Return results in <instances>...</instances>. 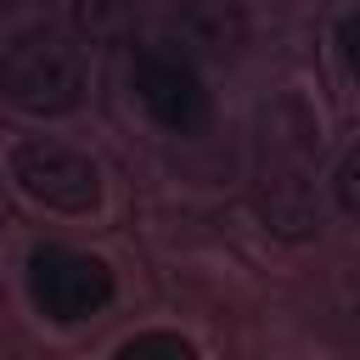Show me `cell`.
<instances>
[{"instance_id":"obj_2","label":"cell","mask_w":360,"mask_h":360,"mask_svg":"<svg viewBox=\"0 0 360 360\" xmlns=\"http://www.w3.org/2000/svg\"><path fill=\"white\" fill-rule=\"evenodd\" d=\"M28 304L51 321V326H79L90 315H101L118 292V276L107 259L96 253H79V248H62V242H39L28 253Z\"/></svg>"},{"instance_id":"obj_7","label":"cell","mask_w":360,"mask_h":360,"mask_svg":"<svg viewBox=\"0 0 360 360\" xmlns=\"http://www.w3.org/2000/svg\"><path fill=\"white\" fill-rule=\"evenodd\" d=\"M146 354H174V360H197V343L180 332H135L118 343V360H146Z\"/></svg>"},{"instance_id":"obj_1","label":"cell","mask_w":360,"mask_h":360,"mask_svg":"<svg viewBox=\"0 0 360 360\" xmlns=\"http://www.w3.org/2000/svg\"><path fill=\"white\" fill-rule=\"evenodd\" d=\"M0 96L17 112H34V118H68L90 96V68L56 34L28 28L0 51Z\"/></svg>"},{"instance_id":"obj_6","label":"cell","mask_w":360,"mask_h":360,"mask_svg":"<svg viewBox=\"0 0 360 360\" xmlns=\"http://www.w3.org/2000/svg\"><path fill=\"white\" fill-rule=\"evenodd\" d=\"M141 0H73V28L90 39H118L135 22Z\"/></svg>"},{"instance_id":"obj_3","label":"cell","mask_w":360,"mask_h":360,"mask_svg":"<svg viewBox=\"0 0 360 360\" xmlns=\"http://www.w3.org/2000/svg\"><path fill=\"white\" fill-rule=\"evenodd\" d=\"M11 186L51 208V214H96L101 208V169L90 152L68 146V141H17L6 158Z\"/></svg>"},{"instance_id":"obj_8","label":"cell","mask_w":360,"mask_h":360,"mask_svg":"<svg viewBox=\"0 0 360 360\" xmlns=\"http://www.w3.org/2000/svg\"><path fill=\"white\" fill-rule=\"evenodd\" d=\"M332 197H338V208H343V214H354V219H360V141L338 158V169H332Z\"/></svg>"},{"instance_id":"obj_9","label":"cell","mask_w":360,"mask_h":360,"mask_svg":"<svg viewBox=\"0 0 360 360\" xmlns=\"http://www.w3.org/2000/svg\"><path fill=\"white\" fill-rule=\"evenodd\" d=\"M332 45H338V62H343V73L360 84V11H343V17H338V28H332Z\"/></svg>"},{"instance_id":"obj_5","label":"cell","mask_w":360,"mask_h":360,"mask_svg":"<svg viewBox=\"0 0 360 360\" xmlns=\"http://www.w3.org/2000/svg\"><path fill=\"white\" fill-rule=\"evenodd\" d=\"M174 22L208 56H231L248 39V17H242L236 0H174Z\"/></svg>"},{"instance_id":"obj_4","label":"cell","mask_w":360,"mask_h":360,"mask_svg":"<svg viewBox=\"0 0 360 360\" xmlns=\"http://www.w3.org/2000/svg\"><path fill=\"white\" fill-rule=\"evenodd\" d=\"M129 90H135L141 112L169 135H202L214 118V96L202 84V73L174 51H135L129 56Z\"/></svg>"}]
</instances>
